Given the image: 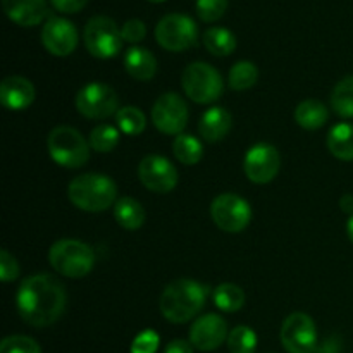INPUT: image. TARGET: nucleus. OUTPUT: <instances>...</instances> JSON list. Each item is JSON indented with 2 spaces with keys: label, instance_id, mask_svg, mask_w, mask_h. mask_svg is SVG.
<instances>
[{
  "label": "nucleus",
  "instance_id": "473e14b6",
  "mask_svg": "<svg viewBox=\"0 0 353 353\" xmlns=\"http://www.w3.org/2000/svg\"><path fill=\"white\" fill-rule=\"evenodd\" d=\"M228 0H196V14L205 23H216L224 16Z\"/></svg>",
  "mask_w": 353,
  "mask_h": 353
},
{
  "label": "nucleus",
  "instance_id": "5701e85b",
  "mask_svg": "<svg viewBox=\"0 0 353 353\" xmlns=\"http://www.w3.org/2000/svg\"><path fill=\"white\" fill-rule=\"evenodd\" d=\"M327 150L340 161H353V124L340 123L327 133Z\"/></svg>",
  "mask_w": 353,
  "mask_h": 353
},
{
  "label": "nucleus",
  "instance_id": "0eeeda50",
  "mask_svg": "<svg viewBox=\"0 0 353 353\" xmlns=\"http://www.w3.org/2000/svg\"><path fill=\"white\" fill-rule=\"evenodd\" d=\"M83 38H85L86 50L97 59L116 57L124 41L116 21L107 16L92 17L86 23Z\"/></svg>",
  "mask_w": 353,
  "mask_h": 353
},
{
  "label": "nucleus",
  "instance_id": "1a4fd4ad",
  "mask_svg": "<svg viewBox=\"0 0 353 353\" xmlns=\"http://www.w3.org/2000/svg\"><path fill=\"white\" fill-rule=\"evenodd\" d=\"M76 109L88 119H105L112 114H117L119 97L116 90L105 83H88L76 95Z\"/></svg>",
  "mask_w": 353,
  "mask_h": 353
},
{
  "label": "nucleus",
  "instance_id": "7c9ffc66",
  "mask_svg": "<svg viewBox=\"0 0 353 353\" xmlns=\"http://www.w3.org/2000/svg\"><path fill=\"white\" fill-rule=\"evenodd\" d=\"M230 353H254L257 348V334L248 326H236L228 336Z\"/></svg>",
  "mask_w": 353,
  "mask_h": 353
},
{
  "label": "nucleus",
  "instance_id": "f8f14e48",
  "mask_svg": "<svg viewBox=\"0 0 353 353\" xmlns=\"http://www.w3.org/2000/svg\"><path fill=\"white\" fill-rule=\"evenodd\" d=\"M152 121L161 133L178 137L188 124V105L178 93H164L152 107Z\"/></svg>",
  "mask_w": 353,
  "mask_h": 353
},
{
  "label": "nucleus",
  "instance_id": "e433bc0d",
  "mask_svg": "<svg viewBox=\"0 0 353 353\" xmlns=\"http://www.w3.org/2000/svg\"><path fill=\"white\" fill-rule=\"evenodd\" d=\"M50 2L59 12L74 14V12H79V10L88 3V0H50Z\"/></svg>",
  "mask_w": 353,
  "mask_h": 353
},
{
  "label": "nucleus",
  "instance_id": "bb28decb",
  "mask_svg": "<svg viewBox=\"0 0 353 353\" xmlns=\"http://www.w3.org/2000/svg\"><path fill=\"white\" fill-rule=\"evenodd\" d=\"M331 107L340 117H353V76H347L334 86Z\"/></svg>",
  "mask_w": 353,
  "mask_h": 353
},
{
  "label": "nucleus",
  "instance_id": "a19ab883",
  "mask_svg": "<svg viewBox=\"0 0 353 353\" xmlns=\"http://www.w3.org/2000/svg\"><path fill=\"white\" fill-rule=\"evenodd\" d=\"M148 2H154V3H161V2H164V0H148Z\"/></svg>",
  "mask_w": 353,
  "mask_h": 353
},
{
  "label": "nucleus",
  "instance_id": "aec40b11",
  "mask_svg": "<svg viewBox=\"0 0 353 353\" xmlns=\"http://www.w3.org/2000/svg\"><path fill=\"white\" fill-rule=\"evenodd\" d=\"M124 69L131 78L138 81H148L157 72V59L143 47H131L124 54Z\"/></svg>",
  "mask_w": 353,
  "mask_h": 353
},
{
  "label": "nucleus",
  "instance_id": "4be33fe9",
  "mask_svg": "<svg viewBox=\"0 0 353 353\" xmlns=\"http://www.w3.org/2000/svg\"><path fill=\"white\" fill-rule=\"evenodd\" d=\"M114 219L121 228L128 231H137L145 223V209L138 200L123 196L114 203Z\"/></svg>",
  "mask_w": 353,
  "mask_h": 353
},
{
  "label": "nucleus",
  "instance_id": "4c0bfd02",
  "mask_svg": "<svg viewBox=\"0 0 353 353\" xmlns=\"http://www.w3.org/2000/svg\"><path fill=\"white\" fill-rule=\"evenodd\" d=\"M164 353H193V345L186 340H172Z\"/></svg>",
  "mask_w": 353,
  "mask_h": 353
},
{
  "label": "nucleus",
  "instance_id": "ddd939ff",
  "mask_svg": "<svg viewBox=\"0 0 353 353\" xmlns=\"http://www.w3.org/2000/svg\"><path fill=\"white\" fill-rule=\"evenodd\" d=\"M141 185L154 193H169L178 185V169L162 155H147L138 164Z\"/></svg>",
  "mask_w": 353,
  "mask_h": 353
},
{
  "label": "nucleus",
  "instance_id": "f03ea898",
  "mask_svg": "<svg viewBox=\"0 0 353 353\" xmlns=\"http://www.w3.org/2000/svg\"><path fill=\"white\" fill-rule=\"evenodd\" d=\"M209 286L193 279H176L169 283L161 295V312L172 324L192 321L205 305Z\"/></svg>",
  "mask_w": 353,
  "mask_h": 353
},
{
  "label": "nucleus",
  "instance_id": "9d476101",
  "mask_svg": "<svg viewBox=\"0 0 353 353\" xmlns=\"http://www.w3.org/2000/svg\"><path fill=\"white\" fill-rule=\"evenodd\" d=\"M210 216L216 226L226 233H240L250 224V203L234 193H223L216 196L210 205Z\"/></svg>",
  "mask_w": 353,
  "mask_h": 353
},
{
  "label": "nucleus",
  "instance_id": "6e6552de",
  "mask_svg": "<svg viewBox=\"0 0 353 353\" xmlns=\"http://www.w3.org/2000/svg\"><path fill=\"white\" fill-rule=\"evenodd\" d=\"M199 28L186 14L172 12L162 17L155 26V38L162 48L169 52H183L196 43Z\"/></svg>",
  "mask_w": 353,
  "mask_h": 353
},
{
  "label": "nucleus",
  "instance_id": "6ab92c4d",
  "mask_svg": "<svg viewBox=\"0 0 353 353\" xmlns=\"http://www.w3.org/2000/svg\"><path fill=\"white\" fill-rule=\"evenodd\" d=\"M233 126V117L223 107H212V109L205 110L199 123V131L202 134L203 140L216 143L221 141Z\"/></svg>",
  "mask_w": 353,
  "mask_h": 353
},
{
  "label": "nucleus",
  "instance_id": "2f4dec72",
  "mask_svg": "<svg viewBox=\"0 0 353 353\" xmlns=\"http://www.w3.org/2000/svg\"><path fill=\"white\" fill-rule=\"evenodd\" d=\"M0 353H41V348L33 338L14 334L0 343Z\"/></svg>",
  "mask_w": 353,
  "mask_h": 353
},
{
  "label": "nucleus",
  "instance_id": "f257e3e1",
  "mask_svg": "<svg viewBox=\"0 0 353 353\" xmlns=\"http://www.w3.org/2000/svg\"><path fill=\"white\" fill-rule=\"evenodd\" d=\"M16 303L24 323L34 327H47L62 317L68 305V293L59 279L41 272L21 283Z\"/></svg>",
  "mask_w": 353,
  "mask_h": 353
},
{
  "label": "nucleus",
  "instance_id": "2eb2a0df",
  "mask_svg": "<svg viewBox=\"0 0 353 353\" xmlns=\"http://www.w3.org/2000/svg\"><path fill=\"white\" fill-rule=\"evenodd\" d=\"M78 30L64 17H50L41 30V43L55 57L71 55L78 47Z\"/></svg>",
  "mask_w": 353,
  "mask_h": 353
},
{
  "label": "nucleus",
  "instance_id": "412c9836",
  "mask_svg": "<svg viewBox=\"0 0 353 353\" xmlns=\"http://www.w3.org/2000/svg\"><path fill=\"white\" fill-rule=\"evenodd\" d=\"M330 119V110L319 100H303L295 109V121L303 130H319Z\"/></svg>",
  "mask_w": 353,
  "mask_h": 353
},
{
  "label": "nucleus",
  "instance_id": "cd10ccee",
  "mask_svg": "<svg viewBox=\"0 0 353 353\" xmlns=\"http://www.w3.org/2000/svg\"><path fill=\"white\" fill-rule=\"evenodd\" d=\"M116 123L117 128L123 131L124 134H130V137H138L145 131L147 126V117L141 112L138 107L128 105L121 107L116 114Z\"/></svg>",
  "mask_w": 353,
  "mask_h": 353
},
{
  "label": "nucleus",
  "instance_id": "7ed1b4c3",
  "mask_svg": "<svg viewBox=\"0 0 353 353\" xmlns=\"http://www.w3.org/2000/svg\"><path fill=\"white\" fill-rule=\"evenodd\" d=\"M68 196L74 207L85 212H102L116 203L117 186L112 178L105 174L76 176L68 186Z\"/></svg>",
  "mask_w": 353,
  "mask_h": 353
},
{
  "label": "nucleus",
  "instance_id": "dca6fc26",
  "mask_svg": "<svg viewBox=\"0 0 353 353\" xmlns=\"http://www.w3.org/2000/svg\"><path fill=\"white\" fill-rule=\"evenodd\" d=\"M228 324L217 314H205L195 319L190 327V343L200 352H212L228 340Z\"/></svg>",
  "mask_w": 353,
  "mask_h": 353
},
{
  "label": "nucleus",
  "instance_id": "c85d7f7f",
  "mask_svg": "<svg viewBox=\"0 0 353 353\" xmlns=\"http://www.w3.org/2000/svg\"><path fill=\"white\" fill-rule=\"evenodd\" d=\"M259 79V69L254 62L250 61H240L231 68L230 71V88L236 90V92H243V90L252 88Z\"/></svg>",
  "mask_w": 353,
  "mask_h": 353
},
{
  "label": "nucleus",
  "instance_id": "58836bf2",
  "mask_svg": "<svg viewBox=\"0 0 353 353\" xmlns=\"http://www.w3.org/2000/svg\"><path fill=\"white\" fill-rule=\"evenodd\" d=\"M340 207H341V210H343V212L352 214V216H353V195H350V193H347V195L341 196Z\"/></svg>",
  "mask_w": 353,
  "mask_h": 353
},
{
  "label": "nucleus",
  "instance_id": "b1692460",
  "mask_svg": "<svg viewBox=\"0 0 353 353\" xmlns=\"http://www.w3.org/2000/svg\"><path fill=\"white\" fill-rule=\"evenodd\" d=\"M203 45L212 55L226 57L236 48V37L228 28L214 26L203 33Z\"/></svg>",
  "mask_w": 353,
  "mask_h": 353
},
{
  "label": "nucleus",
  "instance_id": "f704fd0d",
  "mask_svg": "<svg viewBox=\"0 0 353 353\" xmlns=\"http://www.w3.org/2000/svg\"><path fill=\"white\" fill-rule=\"evenodd\" d=\"M121 34L128 43H140L147 37V26L140 19H128L121 28Z\"/></svg>",
  "mask_w": 353,
  "mask_h": 353
},
{
  "label": "nucleus",
  "instance_id": "423d86ee",
  "mask_svg": "<svg viewBox=\"0 0 353 353\" xmlns=\"http://www.w3.org/2000/svg\"><path fill=\"white\" fill-rule=\"evenodd\" d=\"M181 85L188 99L196 103L216 102L223 95V78L219 71L207 62H192L181 76Z\"/></svg>",
  "mask_w": 353,
  "mask_h": 353
},
{
  "label": "nucleus",
  "instance_id": "9b49d317",
  "mask_svg": "<svg viewBox=\"0 0 353 353\" xmlns=\"http://www.w3.org/2000/svg\"><path fill=\"white\" fill-rule=\"evenodd\" d=\"M281 343L288 353H316L317 330L312 317L293 312L281 326Z\"/></svg>",
  "mask_w": 353,
  "mask_h": 353
},
{
  "label": "nucleus",
  "instance_id": "ea45409f",
  "mask_svg": "<svg viewBox=\"0 0 353 353\" xmlns=\"http://www.w3.org/2000/svg\"><path fill=\"white\" fill-rule=\"evenodd\" d=\"M347 234L353 243V216H350V219H348V223H347Z\"/></svg>",
  "mask_w": 353,
  "mask_h": 353
},
{
  "label": "nucleus",
  "instance_id": "393cba45",
  "mask_svg": "<svg viewBox=\"0 0 353 353\" xmlns=\"http://www.w3.org/2000/svg\"><path fill=\"white\" fill-rule=\"evenodd\" d=\"M174 157L185 165H195L203 157V145L192 134H178L172 141Z\"/></svg>",
  "mask_w": 353,
  "mask_h": 353
},
{
  "label": "nucleus",
  "instance_id": "c9c22d12",
  "mask_svg": "<svg viewBox=\"0 0 353 353\" xmlns=\"http://www.w3.org/2000/svg\"><path fill=\"white\" fill-rule=\"evenodd\" d=\"M19 276V264L7 250L0 252V279L3 283H10Z\"/></svg>",
  "mask_w": 353,
  "mask_h": 353
},
{
  "label": "nucleus",
  "instance_id": "f3484780",
  "mask_svg": "<svg viewBox=\"0 0 353 353\" xmlns=\"http://www.w3.org/2000/svg\"><path fill=\"white\" fill-rule=\"evenodd\" d=\"M34 86L23 76H7L0 85V102L9 110H24L33 103Z\"/></svg>",
  "mask_w": 353,
  "mask_h": 353
},
{
  "label": "nucleus",
  "instance_id": "20e7f679",
  "mask_svg": "<svg viewBox=\"0 0 353 353\" xmlns=\"http://www.w3.org/2000/svg\"><path fill=\"white\" fill-rule=\"evenodd\" d=\"M48 261L55 272L71 279L85 278L95 265V254L79 240H59L48 252Z\"/></svg>",
  "mask_w": 353,
  "mask_h": 353
},
{
  "label": "nucleus",
  "instance_id": "72a5a7b5",
  "mask_svg": "<svg viewBox=\"0 0 353 353\" xmlns=\"http://www.w3.org/2000/svg\"><path fill=\"white\" fill-rule=\"evenodd\" d=\"M161 343V338L154 330H145L131 343V353H155Z\"/></svg>",
  "mask_w": 353,
  "mask_h": 353
},
{
  "label": "nucleus",
  "instance_id": "a878e982",
  "mask_svg": "<svg viewBox=\"0 0 353 353\" xmlns=\"http://www.w3.org/2000/svg\"><path fill=\"white\" fill-rule=\"evenodd\" d=\"M214 303L223 312H236L245 303V292L233 283H223L214 290Z\"/></svg>",
  "mask_w": 353,
  "mask_h": 353
},
{
  "label": "nucleus",
  "instance_id": "4468645a",
  "mask_svg": "<svg viewBox=\"0 0 353 353\" xmlns=\"http://www.w3.org/2000/svg\"><path fill=\"white\" fill-rule=\"evenodd\" d=\"M281 157L276 147L269 143H257L245 154L243 169L247 178L255 185L271 183L278 176Z\"/></svg>",
  "mask_w": 353,
  "mask_h": 353
},
{
  "label": "nucleus",
  "instance_id": "a211bd4d",
  "mask_svg": "<svg viewBox=\"0 0 353 353\" xmlns=\"http://www.w3.org/2000/svg\"><path fill=\"white\" fill-rule=\"evenodd\" d=\"M3 12L19 26H37L47 16V0H2Z\"/></svg>",
  "mask_w": 353,
  "mask_h": 353
},
{
  "label": "nucleus",
  "instance_id": "39448f33",
  "mask_svg": "<svg viewBox=\"0 0 353 353\" xmlns=\"http://www.w3.org/2000/svg\"><path fill=\"white\" fill-rule=\"evenodd\" d=\"M52 161L65 169H78L88 162L90 143L78 130L71 126H57L50 131L47 140Z\"/></svg>",
  "mask_w": 353,
  "mask_h": 353
},
{
  "label": "nucleus",
  "instance_id": "c756f323",
  "mask_svg": "<svg viewBox=\"0 0 353 353\" xmlns=\"http://www.w3.org/2000/svg\"><path fill=\"white\" fill-rule=\"evenodd\" d=\"M88 143L93 150L100 152V154L112 152L119 143V131L114 126H109V124H100V126L92 130Z\"/></svg>",
  "mask_w": 353,
  "mask_h": 353
}]
</instances>
